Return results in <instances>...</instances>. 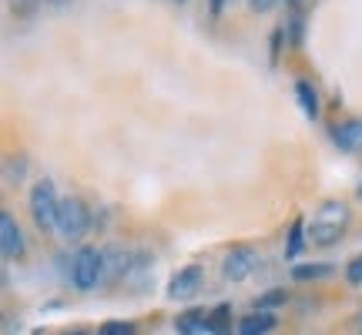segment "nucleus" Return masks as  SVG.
<instances>
[{"mask_svg": "<svg viewBox=\"0 0 362 335\" xmlns=\"http://www.w3.org/2000/svg\"><path fill=\"white\" fill-rule=\"evenodd\" d=\"M349 208L342 205V201H325L315 215H312V225H309V242L312 245H336L339 238L346 235V228H349Z\"/></svg>", "mask_w": 362, "mask_h": 335, "instance_id": "1", "label": "nucleus"}, {"mask_svg": "<svg viewBox=\"0 0 362 335\" xmlns=\"http://www.w3.org/2000/svg\"><path fill=\"white\" fill-rule=\"evenodd\" d=\"M57 211H61V198L54 192V181H37L30 188V218L40 232H51L57 228Z\"/></svg>", "mask_w": 362, "mask_h": 335, "instance_id": "2", "label": "nucleus"}, {"mask_svg": "<svg viewBox=\"0 0 362 335\" xmlns=\"http://www.w3.org/2000/svg\"><path fill=\"white\" fill-rule=\"evenodd\" d=\"M101 275H104V255L98 248H78V255L71 258V282L74 288L81 292H90V288H98L101 285Z\"/></svg>", "mask_w": 362, "mask_h": 335, "instance_id": "3", "label": "nucleus"}, {"mask_svg": "<svg viewBox=\"0 0 362 335\" xmlns=\"http://www.w3.org/2000/svg\"><path fill=\"white\" fill-rule=\"evenodd\" d=\"M90 228V211L81 198H61V211H57V235L64 242H81Z\"/></svg>", "mask_w": 362, "mask_h": 335, "instance_id": "4", "label": "nucleus"}, {"mask_svg": "<svg viewBox=\"0 0 362 335\" xmlns=\"http://www.w3.org/2000/svg\"><path fill=\"white\" fill-rule=\"evenodd\" d=\"M259 252L248 245H235L228 255H225V265H221V271H225V278L228 282H245L252 271L259 269Z\"/></svg>", "mask_w": 362, "mask_h": 335, "instance_id": "5", "label": "nucleus"}, {"mask_svg": "<svg viewBox=\"0 0 362 335\" xmlns=\"http://www.w3.org/2000/svg\"><path fill=\"white\" fill-rule=\"evenodd\" d=\"M104 255V275H101V285H115V282H124L131 271V261H134V252H128L124 245H107L101 248Z\"/></svg>", "mask_w": 362, "mask_h": 335, "instance_id": "6", "label": "nucleus"}, {"mask_svg": "<svg viewBox=\"0 0 362 335\" xmlns=\"http://www.w3.org/2000/svg\"><path fill=\"white\" fill-rule=\"evenodd\" d=\"M24 232H21V225L13 221L11 211H0V252H4V258H11V261H17V258H24Z\"/></svg>", "mask_w": 362, "mask_h": 335, "instance_id": "7", "label": "nucleus"}, {"mask_svg": "<svg viewBox=\"0 0 362 335\" xmlns=\"http://www.w3.org/2000/svg\"><path fill=\"white\" fill-rule=\"evenodd\" d=\"M202 288V265H188V269H181L168 285V295L171 298H192L194 292Z\"/></svg>", "mask_w": 362, "mask_h": 335, "instance_id": "8", "label": "nucleus"}, {"mask_svg": "<svg viewBox=\"0 0 362 335\" xmlns=\"http://www.w3.org/2000/svg\"><path fill=\"white\" fill-rule=\"evenodd\" d=\"M332 141L349 151V155H362V121H346V124H332Z\"/></svg>", "mask_w": 362, "mask_h": 335, "instance_id": "9", "label": "nucleus"}, {"mask_svg": "<svg viewBox=\"0 0 362 335\" xmlns=\"http://www.w3.org/2000/svg\"><path fill=\"white\" fill-rule=\"evenodd\" d=\"M151 275H155V261H151V255L134 252V261H131V271H128V278H124V282L134 285V288H148Z\"/></svg>", "mask_w": 362, "mask_h": 335, "instance_id": "10", "label": "nucleus"}, {"mask_svg": "<svg viewBox=\"0 0 362 335\" xmlns=\"http://www.w3.org/2000/svg\"><path fill=\"white\" fill-rule=\"evenodd\" d=\"M275 329V315L272 312H252L238 322V335H269Z\"/></svg>", "mask_w": 362, "mask_h": 335, "instance_id": "11", "label": "nucleus"}, {"mask_svg": "<svg viewBox=\"0 0 362 335\" xmlns=\"http://www.w3.org/2000/svg\"><path fill=\"white\" fill-rule=\"evenodd\" d=\"M181 335H198V332H208V312L205 309H188L178 315V322H175Z\"/></svg>", "mask_w": 362, "mask_h": 335, "instance_id": "12", "label": "nucleus"}, {"mask_svg": "<svg viewBox=\"0 0 362 335\" xmlns=\"http://www.w3.org/2000/svg\"><path fill=\"white\" fill-rule=\"evenodd\" d=\"M296 98H298V104H302V114L315 121L322 107H319V94H315V88H312L309 81H298L296 84Z\"/></svg>", "mask_w": 362, "mask_h": 335, "instance_id": "13", "label": "nucleus"}, {"mask_svg": "<svg viewBox=\"0 0 362 335\" xmlns=\"http://www.w3.org/2000/svg\"><path fill=\"white\" fill-rule=\"evenodd\" d=\"M329 275H332V265H329V261H312V265H296V269H292V278H296V282L329 278Z\"/></svg>", "mask_w": 362, "mask_h": 335, "instance_id": "14", "label": "nucleus"}, {"mask_svg": "<svg viewBox=\"0 0 362 335\" xmlns=\"http://www.w3.org/2000/svg\"><path fill=\"white\" fill-rule=\"evenodd\" d=\"M228 315H232L228 305H218V309L208 312V332L211 335H228Z\"/></svg>", "mask_w": 362, "mask_h": 335, "instance_id": "15", "label": "nucleus"}, {"mask_svg": "<svg viewBox=\"0 0 362 335\" xmlns=\"http://www.w3.org/2000/svg\"><path fill=\"white\" fill-rule=\"evenodd\" d=\"M302 245H305V225H302V221H292V232H288V245H285V255L296 258L298 252H302Z\"/></svg>", "mask_w": 362, "mask_h": 335, "instance_id": "16", "label": "nucleus"}, {"mask_svg": "<svg viewBox=\"0 0 362 335\" xmlns=\"http://www.w3.org/2000/svg\"><path fill=\"white\" fill-rule=\"evenodd\" d=\"M98 335H138V329L131 322H104L98 329Z\"/></svg>", "mask_w": 362, "mask_h": 335, "instance_id": "17", "label": "nucleus"}, {"mask_svg": "<svg viewBox=\"0 0 362 335\" xmlns=\"http://www.w3.org/2000/svg\"><path fill=\"white\" fill-rule=\"evenodd\" d=\"M285 298H288V295H285L282 288H272L269 295H262L259 302H255V305H259V312H265V309H272V305H282Z\"/></svg>", "mask_w": 362, "mask_h": 335, "instance_id": "18", "label": "nucleus"}, {"mask_svg": "<svg viewBox=\"0 0 362 335\" xmlns=\"http://www.w3.org/2000/svg\"><path fill=\"white\" fill-rule=\"evenodd\" d=\"M346 278H349L352 285L362 282V255H356V258L349 261V269H346Z\"/></svg>", "mask_w": 362, "mask_h": 335, "instance_id": "19", "label": "nucleus"}, {"mask_svg": "<svg viewBox=\"0 0 362 335\" xmlns=\"http://www.w3.org/2000/svg\"><path fill=\"white\" fill-rule=\"evenodd\" d=\"M288 34H292V44L298 47V40H302V13H292V17H288Z\"/></svg>", "mask_w": 362, "mask_h": 335, "instance_id": "20", "label": "nucleus"}, {"mask_svg": "<svg viewBox=\"0 0 362 335\" xmlns=\"http://www.w3.org/2000/svg\"><path fill=\"white\" fill-rule=\"evenodd\" d=\"M275 4H279V0H248V7H252V11H259V13L272 11V7H275Z\"/></svg>", "mask_w": 362, "mask_h": 335, "instance_id": "21", "label": "nucleus"}, {"mask_svg": "<svg viewBox=\"0 0 362 335\" xmlns=\"http://www.w3.org/2000/svg\"><path fill=\"white\" fill-rule=\"evenodd\" d=\"M221 7H225V0H211V11H215V13H218Z\"/></svg>", "mask_w": 362, "mask_h": 335, "instance_id": "22", "label": "nucleus"}, {"mask_svg": "<svg viewBox=\"0 0 362 335\" xmlns=\"http://www.w3.org/2000/svg\"><path fill=\"white\" fill-rule=\"evenodd\" d=\"M356 198L362 201V175H359V184H356Z\"/></svg>", "mask_w": 362, "mask_h": 335, "instance_id": "23", "label": "nucleus"}, {"mask_svg": "<svg viewBox=\"0 0 362 335\" xmlns=\"http://www.w3.org/2000/svg\"><path fill=\"white\" fill-rule=\"evenodd\" d=\"M64 335H88V332H81V329H74V332H64Z\"/></svg>", "mask_w": 362, "mask_h": 335, "instance_id": "24", "label": "nucleus"}, {"mask_svg": "<svg viewBox=\"0 0 362 335\" xmlns=\"http://www.w3.org/2000/svg\"><path fill=\"white\" fill-rule=\"evenodd\" d=\"M51 4H67V0H51Z\"/></svg>", "mask_w": 362, "mask_h": 335, "instance_id": "25", "label": "nucleus"}, {"mask_svg": "<svg viewBox=\"0 0 362 335\" xmlns=\"http://www.w3.org/2000/svg\"><path fill=\"white\" fill-rule=\"evenodd\" d=\"M288 4H298V0H288Z\"/></svg>", "mask_w": 362, "mask_h": 335, "instance_id": "26", "label": "nucleus"}, {"mask_svg": "<svg viewBox=\"0 0 362 335\" xmlns=\"http://www.w3.org/2000/svg\"><path fill=\"white\" fill-rule=\"evenodd\" d=\"M178 4H185V0H178Z\"/></svg>", "mask_w": 362, "mask_h": 335, "instance_id": "27", "label": "nucleus"}]
</instances>
